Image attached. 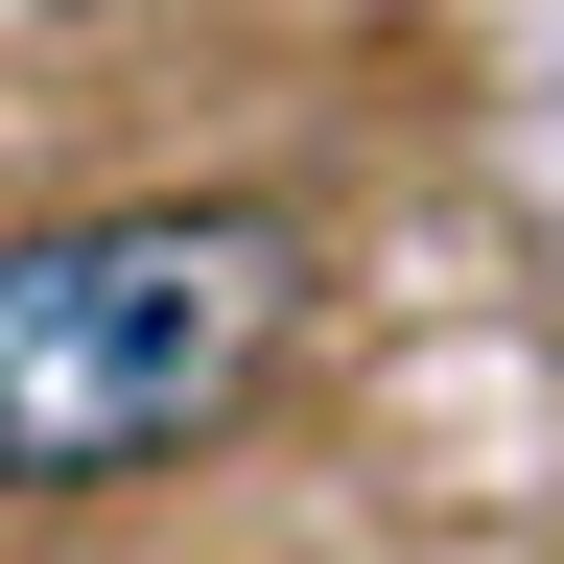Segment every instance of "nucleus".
Masks as SVG:
<instances>
[{"mask_svg":"<svg viewBox=\"0 0 564 564\" xmlns=\"http://www.w3.org/2000/svg\"><path fill=\"white\" fill-rule=\"evenodd\" d=\"M306 329V236L259 188H118L0 236V518L188 470Z\"/></svg>","mask_w":564,"mask_h":564,"instance_id":"obj_1","label":"nucleus"}]
</instances>
